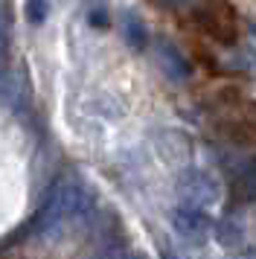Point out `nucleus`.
<instances>
[{"mask_svg": "<svg viewBox=\"0 0 256 259\" xmlns=\"http://www.w3.org/2000/svg\"><path fill=\"white\" fill-rule=\"evenodd\" d=\"M154 6H160V9H178V6H186L189 0H151Z\"/></svg>", "mask_w": 256, "mask_h": 259, "instance_id": "nucleus-13", "label": "nucleus"}, {"mask_svg": "<svg viewBox=\"0 0 256 259\" xmlns=\"http://www.w3.org/2000/svg\"><path fill=\"white\" fill-rule=\"evenodd\" d=\"M195 21L219 44H236L239 38V15L227 0H207L195 9Z\"/></svg>", "mask_w": 256, "mask_h": 259, "instance_id": "nucleus-2", "label": "nucleus"}, {"mask_svg": "<svg viewBox=\"0 0 256 259\" xmlns=\"http://www.w3.org/2000/svg\"><path fill=\"white\" fill-rule=\"evenodd\" d=\"M81 207H84V189H81V184H76L73 178L61 175L58 181H53V187L47 192L44 204L38 207L35 219L29 222V230L47 233V230H53L58 222H64L73 212H79Z\"/></svg>", "mask_w": 256, "mask_h": 259, "instance_id": "nucleus-1", "label": "nucleus"}, {"mask_svg": "<svg viewBox=\"0 0 256 259\" xmlns=\"http://www.w3.org/2000/svg\"><path fill=\"white\" fill-rule=\"evenodd\" d=\"M88 18H91V24H93V26H99V29H102V26H108V15H105L102 6L91 9V15H88Z\"/></svg>", "mask_w": 256, "mask_h": 259, "instance_id": "nucleus-12", "label": "nucleus"}, {"mask_svg": "<svg viewBox=\"0 0 256 259\" xmlns=\"http://www.w3.org/2000/svg\"><path fill=\"white\" fill-rule=\"evenodd\" d=\"M178 198H181V204L209 210L221 198V187L219 181L204 169H186L178 178Z\"/></svg>", "mask_w": 256, "mask_h": 259, "instance_id": "nucleus-3", "label": "nucleus"}, {"mask_svg": "<svg viewBox=\"0 0 256 259\" xmlns=\"http://www.w3.org/2000/svg\"><path fill=\"white\" fill-rule=\"evenodd\" d=\"M9 35H12V6L3 0V56L9 53Z\"/></svg>", "mask_w": 256, "mask_h": 259, "instance_id": "nucleus-10", "label": "nucleus"}, {"mask_svg": "<svg viewBox=\"0 0 256 259\" xmlns=\"http://www.w3.org/2000/svg\"><path fill=\"white\" fill-rule=\"evenodd\" d=\"M154 56H157V64H160V70L172 79V82H186L189 76H192V64L181 56V50L169 44V41H157V50H154Z\"/></svg>", "mask_w": 256, "mask_h": 259, "instance_id": "nucleus-6", "label": "nucleus"}, {"mask_svg": "<svg viewBox=\"0 0 256 259\" xmlns=\"http://www.w3.org/2000/svg\"><path fill=\"white\" fill-rule=\"evenodd\" d=\"M125 38H128V44H131L134 50H146V44H149V32H146L143 21L128 18L125 21Z\"/></svg>", "mask_w": 256, "mask_h": 259, "instance_id": "nucleus-7", "label": "nucleus"}, {"mask_svg": "<svg viewBox=\"0 0 256 259\" xmlns=\"http://www.w3.org/2000/svg\"><path fill=\"white\" fill-rule=\"evenodd\" d=\"M50 15V0H29L26 3V21L29 24H41Z\"/></svg>", "mask_w": 256, "mask_h": 259, "instance_id": "nucleus-9", "label": "nucleus"}, {"mask_svg": "<svg viewBox=\"0 0 256 259\" xmlns=\"http://www.w3.org/2000/svg\"><path fill=\"white\" fill-rule=\"evenodd\" d=\"M3 99L15 114L26 111L29 99H32V88H29V79H26L23 67H9L3 73Z\"/></svg>", "mask_w": 256, "mask_h": 259, "instance_id": "nucleus-5", "label": "nucleus"}, {"mask_svg": "<svg viewBox=\"0 0 256 259\" xmlns=\"http://www.w3.org/2000/svg\"><path fill=\"white\" fill-rule=\"evenodd\" d=\"M160 259H178V256H175L172 250H163V256H160Z\"/></svg>", "mask_w": 256, "mask_h": 259, "instance_id": "nucleus-14", "label": "nucleus"}, {"mask_svg": "<svg viewBox=\"0 0 256 259\" xmlns=\"http://www.w3.org/2000/svg\"><path fill=\"white\" fill-rule=\"evenodd\" d=\"M239 189H242L244 198H256V157L247 163V169L239 178Z\"/></svg>", "mask_w": 256, "mask_h": 259, "instance_id": "nucleus-8", "label": "nucleus"}, {"mask_svg": "<svg viewBox=\"0 0 256 259\" xmlns=\"http://www.w3.org/2000/svg\"><path fill=\"white\" fill-rule=\"evenodd\" d=\"M242 239H239V230L233 227V224H221V245H239Z\"/></svg>", "mask_w": 256, "mask_h": 259, "instance_id": "nucleus-11", "label": "nucleus"}, {"mask_svg": "<svg viewBox=\"0 0 256 259\" xmlns=\"http://www.w3.org/2000/svg\"><path fill=\"white\" fill-rule=\"evenodd\" d=\"M172 230L181 239L186 242H204L209 233V227H212V219H209L207 210H201V207H189V204H181L178 210L172 212Z\"/></svg>", "mask_w": 256, "mask_h": 259, "instance_id": "nucleus-4", "label": "nucleus"}]
</instances>
